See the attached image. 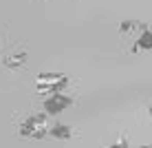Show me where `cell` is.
Masks as SVG:
<instances>
[{
  "instance_id": "8992f818",
  "label": "cell",
  "mask_w": 152,
  "mask_h": 148,
  "mask_svg": "<svg viewBox=\"0 0 152 148\" xmlns=\"http://www.w3.org/2000/svg\"><path fill=\"white\" fill-rule=\"evenodd\" d=\"M46 137H53V139H71L73 137V126L62 124V121H55V124L49 126Z\"/></svg>"
},
{
  "instance_id": "52a82bcc",
  "label": "cell",
  "mask_w": 152,
  "mask_h": 148,
  "mask_svg": "<svg viewBox=\"0 0 152 148\" xmlns=\"http://www.w3.org/2000/svg\"><path fill=\"white\" fill-rule=\"evenodd\" d=\"M141 29V22H137V20H121V24H119V33L124 35V38H128V35H137V31Z\"/></svg>"
},
{
  "instance_id": "7a4b0ae2",
  "label": "cell",
  "mask_w": 152,
  "mask_h": 148,
  "mask_svg": "<svg viewBox=\"0 0 152 148\" xmlns=\"http://www.w3.org/2000/svg\"><path fill=\"white\" fill-rule=\"evenodd\" d=\"M69 86V77L64 73H38L35 75V91L42 95H53V93H64Z\"/></svg>"
},
{
  "instance_id": "5b68a950",
  "label": "cell",
  "mask_w": 152,
  "mask_h": 148,
  "mask_svg": "<svg viewBox=\"0 0 152 148\" xmlns=\"http://www.w3.org/2000/svg\"><path fill=\"white\" fill-rule=\"evenodd\" d=\"M27 60H29V53L24 49H20V51H15V53L4 55L2 64H4V68H9V71H18V68H22L24 64H27Z\"/></svg>"
},
{
  "instance_id": "3957f363",
  "label": "cell",
  "mask_w": 152,
  "mask_h": 148,
  "mask_svg": "<svg viewBox=\"0 0 152 148\" xmlns=\"http://www.w3.org/2000/svg\"><path fill=\"white\" fill-rule=\"evenodd\" d=\"M75 104V97L66 93H53V95H46L44 102H42V113L46 117H53V115L64 113L66 108H71Z\"/></svg>"
},
{
  "instance_id": "277c9868",
  "label": "cell",
  "mask_w": 152,
  "mask_h": 148,
  "mask_svg": "<svg viewBox=\"0 0 152 148\" xmlns=\"http://www.w3.org/2000/svg\"><path fill=\"white\" fill-rule=\"evenodd\" d=\"M152 49V31L148 24L141 22V29L137 31V35H134V46L132 51L137 53V51H150Z\"/></svg>"
},
{
  "instance_id": "ba28073f",
  "label": "cell",
  "mask_w": 152,
  "mask_h": 148,
  "mask_svg": "<svg viewBox=\"0 0 152 148\" xmlns=\"http://www.w3.org/2000/svg\"><path fill=\"white\" fill-rule=\"evenodd\" d=\"M108 148H130V144H128V139H126V137H119V139L113 141Z\"/></svg>"
},
{
  "instance_id": "6da1fadb",
  "label": "cell",
  "mask_w": 152,
  "mask_h": 148,
  "mask_svg": "<svg viewBox=\"0 0 152 148\" xmlns=\"http://www.w3.org/2000/svg\"><path fill=\"white\" fill-rule=\"evenodd\" d=\"M49 117L44 113H31L27 115L18 126V135L24 139H44L49 130Z\"/></svg>"
}]
</instances>
